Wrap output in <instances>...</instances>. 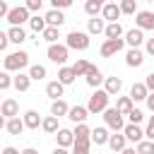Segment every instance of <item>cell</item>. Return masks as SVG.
<instances>
[{"mask_svg": "<svg viewBox=\"0 0 154 154\" xmlns=\"http://www.w3.org/2000/svg\"><path fill=\"white\" fill-rule=\"evenodd\" d=\"M87 29H89V34H103V31H106V24H103V19L91 17L89 24H87Z\"/></svg>", "mask_w": 154, "mask_h": 154, "instance_id": "cell-35", "label": "cell"}, {"mask_svg": "<svg viewBox=\"0 0 154 154\" xmlns=\"http://www.w3.org/2000/svg\"><path fill=\"white\" fill-rule=\"evenodd\" d=\"M128 118H130V123H137V125H140V123H142V118H144V113H142L140 108H132V111L128 113Z\"/></svg>", "mask_w": 154, "mask_h": 154, "instance_id": "cell-42", "label": "cell"}, {"mask_svg": "<svg viewBox=\"0 0 154 154\" xmlns=\"http://www.w3.org/2000/svg\"><path fill=\"white\" fill-rule=\"evenodd\" d=\"M29 75H31V79L38 82V79L46 77V67H43V65H31V67H29Z\"/></svg>", "mask_w": 154, "mask_h": 154, "instance_id": "cell-39", "label": "cell"}, {"mask_svg": "<svg viewBox=\"0 0 154 154\" xmlns=\"http://www.w3.org/2000/svg\"><path fill=\"white\" fill-rule=\"evenodd\" d=\"M147 38H144V29H130V31H125V43L130 46V48H140L142 43H144Z\"/></svg>", "mask_w": 154, "mask_h": 154, "instance_id": "cell-8", "label": "cell"}, {"mask_svg": "<svg viewBox=\"0 0 154 154\" xmlns=\"http://www.w3.org/2000/svg\"><path fill=\"white\" fill-rule=\"evenodd\" d=\"M24 5H26L31 12H38V10H41V5H43V0H24Z\"/></svg>", "mask_w": 154, "mask_h": 154, "instance_id": "cell-43", "label": "cell"}, {"mask_svg": "<svg viewBox=\"0 0 154 154\" xmlns=\"http://www.w3.org/2000/svg\"><path fill=\"white\" fill-rule=\"evenodd\" d=\"M89 147H91V137H87V140H75L72 154H89Z\"/></svg>", "mask_w": 154, "mask_h": 154, "instance_id": "cell-34", "label": "cell"}, {"mask_svg": "<svg viewBox=\"0 0 154 154\" xmlns=\"http://www.w3.org/2000/svg\"><path fill=\"white\" fill-rule=\"evenodd\" d=\"M46 22H48V26H63L65 24V14H63V10H48L46 12Z\"/></svg>", "mask_w": 154, "mask_h": 154, "instance_id": "cell-17", "label": "cell"}, {"mask_svg": "<svg viewBox=\"0 0 154 154\" xmlns=\"http://www.w3.org/2000/svg\"><path fill=\"white\" fill-rule=\"evenodd\" d=\"M103 5H106V0H87L84 2V12L89 17H96L99 12H103Z\"/></svg>", "mask_w": 154, "mask_h": 154, "instance_id": "cell-22", "label": "cell"}, {"mask_svg": "<svg viewBox=\"0 0 154 154\" xmlns=\"http://www.w3.org/2000/svg\"><path fill=\"white\" fill-rule=\"evenodd\" d=\"M55 140H58V147H72V144H75V130L60 128V130L55 132Z\"/></svg>", "mask_w": 154, "mask_h": 154, "instance_id": "cell-13", "label": "cell"}, {"mask_svg": "<svg viewBox=\"0 0 154 154\" xmlns=\"http://www.w3.org/2000/svg\"><path fill=\"white\" fill-rule=\"evenodd\" d=\"M46 53H48V60H53V63H58V65H65L70 48H67V46H63V43H51Z\"/></svg>", "mask_w": 154, "mask_h": 154, "instance_id": "cell-6", "label": "cell"}, {"mask_svg": "<svg viewBox=\"0 0 154 154\" xmlns=\"http://www.w3.org/2000/svg\"><path fill=\"white\" fill-rule=\"evenodd\" d=\"M24 123L29 130H38V125H43V118L36 113V111H26L24 113Z\"/></svg>", "mask_w": 154, "mask_h": 154, "instance_id": "cell-21", "label": "cell"}, {"mask_svg": "<svg viewBox=\"0 0 154 154\" xmlns=\"http://www.w3.org/2000/svg\"><path fill=\"white\" fill-rule=\"evenodd\" d=\"M111 2H118V0H111Z\"/></svg>", "mask_w": 154, "mask_h": 154, "instance_id": "cell-56", "label": "cell"}, {"mask_svg": "<svg viewBox=\"0 0 154 154\" xmlns=\"http://www.w3.org/2000/svg\"><path fill=\"white\" fill-rule=\"evenodd\" d=\"M0 113H2L5 118H17V113H19V103H17L14 99H5L2 106H0Z\"/></svg>", "mask_w": 154, "mask_h": 154, "instance_id": "cell-15", "label": "cell"}, {"mask_svg": "<svg viewBox=\"0 0 154 154\" xmlns=\"http://www.w3.org/2000/svg\"><path fill=\"white\" fill-rule=\"evenodd\" d=\"M103 120H106V128H111V130H116V132L125 128L123 113H120L118 108H106V111H103Z\"/></svg>", "mask_w": 154, "mask_h": 154, "instance_id": "cell-5", "label": "cell"}, {"mask_svg": "<svg viewBox=\"0 0 154 154\" xmlns=\"http://www.w3.org/2000/svg\"><path fill=\"white\" fill-rule=\"evenodd\" d=\"M111 135H108V128H94L91 130V142L99 147V144H108Z\"/></svg>", "mask_w": 154, "mask_h": 154, "instance_id": "cell-20", "label": "cell"}, {"mask_svg": "<svg viewBox=\"0 0 154 154\" xmlns=\"http://www.w3.org/2000/svg\"><path fill=\"white\" fill-rule=\"evenodd\" d=\"M147 2H154V0H147Z\"/></svg>", "mask_w": 154, "mask_h": 154, "instance_id": "cell-55", "label": "cell"}, {"mask_svg": "<svg viewBox=\"0 0 154 154\" xmlns=\"http://www.w3.org/2000/svg\"><path fill=\"white\" fill-rule=\"evenodd\" d=\"M22 154H38L34 147H26V149H22Z\"/></svg>", "mask_w": 154, "mask_h": 154, "instance_id": "cell-54", "label": "cell"}, {"mask_svg": "<svg viewBox=\"0 0 154 154\" xmlns=\"http://www.w3.org/2000/svg\"><path fill=\"white\" fill-rule=\"evenodd\" d=\"M87 116H89V108H87V106H72L70 113H67V118H70L72 123H84Z\"/></svg>", "mask_w": 154, "mask_h": 154, "instance_id": "cell-18", "label": "cell"}, {"mask_svg": "<svg viewBox=\"0 0 154 154\" xmlns=\"http://www.w3.org/2000/svg\"><path fill=\"white\" fill-rule=\"evenodd\" d=\"M51 113L58 116V118H60V116H67V113H70V106H67L63 99H55V101L51 103Z\"/></svg>", "mask_w": 154, "mask_h": 154, "instance_id": "cell-28", "label": "cell"}, {"mask_svg": "<svg viewBox=\"0 0 154 154\" xmlns=\"http://www.w3.org/2000/svg\"><path fill=\"white\" fill-rule=\"evenodd\" d=\"M132 103H135V101H132V96H118V101H116V108H118L123 116H128V113L135 108Z\"/></svg>", "mask_w": 154, "mask_h": 154, "instance_id": "cell-26", "label": "cell"}, {"mask_svg": "<svg viewBox=\"0 0 154 154\" xmlns=\"http://www.w3.org/2000/svg\"><path fill=\"white\" fill-rule=\"evenodd\" d=\"M2 65H5V70L7 72H12V70H22V67H26L29 65V53L26 51H14V53H7L5 58H2Z\"/></svg>", "mask_w": 154, "mask_h": 154, "instance_id": "cell-1", "label": "cell"}, {"mask_svg": "<svg viewBox=\"0 0 154 154\" xmlns=\"http://www.w3.org/2000/svg\"><path fill=\"white\" fill-rule=\"evenodd\" d=\"M123 46H125V38H106V41L101 43L99 53H101L103 58H111V55H116L118 51H123Z\"/></svg>", "mask_w": 154, "mask_h": 154, "instance_id": "cell-7", "label": "cell"}, {"mask_svg": "<svg viewBox=\"0 0 154 154\" xmlns=\"http://www.w3.org/2000/svg\"><path fill=\"white\" fill-rule=\"evenodd\" d=\"M130 96H132V101H147V96H149V87H147L144 82H135L132 89H130Z\"/></svg>", "mask_w": 154, "mask_h": 154, "instance_id": "cell-14", "label": "cell"}, {"mask_svg": "<svg viewBox=\"0 0 154 154\" xmlns=\"http://www.w3.org/2000/svg\"><path fill=\"white\" fill-rule=\"evenodd\" d=\"M120 154H137V147H125Z\"/></svg>", "mask_w": 154, "mask_h": 154, "instance_id": "cell-52", "label": "cell"}, {"mask_svg": "<svg viewBox=\"0 0 154 154\" xmlns=\"http://www.w3.org/2000/svg\"><path fill=\"white\" fill-rule=\"evenodd\" d=\"M144 135H147V140H154V116L149 118V123H147V130H144Z\"/></svg>", "mask_w": 154, "mask_h": 154, "instance_id": "cell-45", "label": "cell"}, {"mask_svg": "<svg viewBox=\"0 0 154 154\" xmlns=\"http://www.w3.org/2000/svg\"><path fill=\"white\" fill-rule=\"evenodd\" d=\"M12 84H14V79H12V77H10V72L5 70V72L0 75V89H2V91H7Z\"/></svg>", "mask_w": 154, "mask_h": 154, "instance_id": "cell-41", "label": "cell"}, {"mask_svg": "<svg viewBox=\"0 0 154 154\" xmlns=\"http://www.w3.org/2000/svg\"><path fill=\"white\" fill-rule=\"evenodd\" d=\"M147 108L154 113V91H149V96H147Z\"/></svg>", "mask_w": 154, "mask_h": 154, "instance_id": "cell-50", "label": "cell"}, {"mask_svg": "<svg viewBox=\"0 0 154 154\" xmlns=\"http://www.w3.org/2000/svg\"><path fill=\"white\" fill-rule=\"evenodd\" d=\"M144 51H147L149 55H154V38H147V43H144Z\"/></svg>", "mask_w": 154, "mask_h": 154, "instance_id": "cell-48", "label": "cell"}, {"mask_svg": "<svg viewBox=\"0 0 154 154\" xmlns=\"http://www.w3.org/2000/svg\"><path fill=\"white\" fill-rule=\"evenodd\" d=\"M41 128H43V132L55 135V132L60 130V128H58V116H53V113H51L48 118H43V125H41Z\"/></svg>", "mask_w": 154, "mask_h": 154, "instance_id": "cell-29", "label": "cell"}, {"mask_svg": "<svg viewBox=\"0 0 154 154\" xmlns=\"http://www.w3.org/2000/svg\"><path fill=\"white\" fill-rule=\"evenodd\" d=\"M101 14H103V19H108V22H118V19H120V14H123V10H120V5H118V2H106Z\"/></svg>", "mask_w": 154, "mask_h": 154, "instance_id": "cell-11", "label": "cell"}, {"mask_svg": "<svg viewBox=\"0 0 154 154\" xmlns=\"http://www.w3.org/2000/svg\"><path fill=\"white\" fill-rule=\"evenodd\" d=\"M137 154H154V140H142V142H137Z\"/></svg>", "mask_w": 154, "mask_h": 154, "instance_id": "cell-38", "label": "cell"}, {"mask_svg": "<svg viewBox=\"0 0 154 154\" xmlns=\"http://www.w3.org/2000/svg\"><path fill=\"white\" fill-rule=\"evenodd\" d=\"M10 14V7H7V0H0V17H7Z\"/></svg>", "mask_w": 154, "mask_h": 154, "instance_id": "cell-47", "label": "cell"}, {"mask_svg": "<svg viewBox=\"0 0 154 154\" xmlns=\"http://www.w3.org/2000/svg\"><path fill=\"white\" fill-rule=\"evenodd\" d=\"M7 34H10V41H12V43H22V41H26V31H24L22 26H10Z\"/></svg>", "mask_w": 154, "mask_h": 154, "instance_id": "cell-32", "label": "cell"}, {"mask_svg": "<svg viewBox=\"0 0 154 154\" xmlns=\"http://www.w3.org/2000/svg\"><path fill=\"white\" fill-rule=\"evenodd\" d=\"M51 5H53L55 10H65V7L72 5V0H51Z\"/></svg>", "mask_w": 154, "mask_h": 154, "instance_id": "cell-44", "label": "cell"}, {"mask_svg": "<svg viewBox=\"0 0 154 154\" xmlns=\"http://www.w3.org/2000/svg\"><path fill=\"white\" fill-rule=\"evenodd\" d=\"M2 154H22V152H19V149H14V147H5V149H2Z\"/></svg>", "mask_w": 154, "mask_h": 154, "instance_id": "cell-51", "label": "cell"}, {"mask_svg": "<svg viewBox=\"0 0 154 154\" xmlns=\"http://www.w3.org/2000/svg\"><path fill=\"white\" fill-rule=\"evenodd\" d=\"M65 46L75 48V51H87L89 48V34H84V31H70L65 36Z\"/></svg>", "mask_w": 154, "mask_h": 154, "instance_id": "cell-3", "label": "cell"}, {"mask_svg": "<svg viewBox=\"0 0 154 154\" xmlns=\"http://www.w3.org/2000/svg\"><path fill=\"white\" fill-rule=\"evenodd\" d=\"M24 128H26L24 118H22V120H19V118H7V120H5V130H7L10 135H22Z\"/></svg>", "mask_w": 154, "mask_h": 154, "instance_id": "cell-16", "label": "cell"}, {"mask_svg": "<svg viewBox=\"0 0 154 154\" xmlns=\"http://www.w3.org/2000/svg\"><path fill=\"white\" fill-rule=\"evenodd\" d=\"M125 142H128L125 132H123V130H118L116 135H111V140H108V147H111L113 152H123V149H125Z\"/></svg>", "mask_w": 154, "mask_h": 154, "instance_id": "cell-19", "label": "cell"}, {"mask_svg": "<svg viewBox=\"0 0 154 154\" xmlns=\"http://www.w3.org/2000/svg\"><path fill=\"white\" fill-rule=\"evenodd\" d=\"M75 77H77L75 67H60V70H58V79H60L63 84H72Z\"/></svg>", "mask_w": 154, "mask_h": 154, "instance_id": "cell-27", "label": "cell"}, {"mask_svg": "<svg viewBox=\"0 0 154 154\" xmlns=\"http://www.w3.org/2000/svg\"><path fill=\"white\" fill-rule=\"evenodd\" d=\"M103 89H106V91H108V94L113 96V94H118V91L123 89V79H120V77H108V79H106V87H103Z\"/></svg>", "mask_w": 154, "mask_h": 154, "instance_id": "cell-33", "label": "cell"}, {"mask_svg": "<svg viewBox=\"0 0 154 154\" xmlns=\"http://www.w3.org/2000/svg\"><path fill=\"white\" fill-rule=\"evenodd\" d=\"M144 63V53L140 51V48H130L128 53H125V65L128 67H140Z\"/></svg>", "mask_w": 154, "mask_h": 154, "instance_id": "cell-12", "label": "cell"}, {"mask_svg": "<svg viewBox=\"0 0 154 154\" xmlns=\"http://www.w3.org/2000/svg\"><path fill=\"white\" fill-rule=\"evenodd\" d=\"M144 84L149 87V91H154V72H152V75H147V79H144Z\"/></svg>", "mask_w": 154, "mask_h": 154, "instance_id": "cell-49", "label": "cell"}, {"mask_svg": "<svg viewBox=\"0 0 154 154\" xmlns=\"http://www.w3.org/2000/svg\"><path fill=\"white\" fill-rule=\"evenodd\" d=\"M120 10H123V14H135L137 0H120Z\"/></svg>", "mask_w": 154, "mask_h": 154, "instance_id": "cell-40", "label": "cell"}, {"mask_svg": "<svg viewBox=\"0 0 154 154\" xmlns=\"http://www.w3.org/2000/svg\"><path fill=\"white\" fill-rule=\"evenodd\" d=\"M75 72H77V77H87V72H89V67H91V63L89 60H77L75 65Z\"/></svg>", "mask_w": 154, "mask_h": 154, "instance_id": "cell-37", "label": "cell"}, {"mask_svg": "<svg viewBox=\"0 0 154 154\" xmlns=\"http://www.w3.org/2000/svg\"><path fill=\"white\" fill-rule=\"evenodd\" d=\"M103 34H106V38H120V36H123V26H120L118 22H108Z\"/></svg>", "mask_w": 154, "mask_h": 154, "instance_id": "cell-31", "label": "cell"}, {"mask_svg": "<svg viewBox=\"0 0 154 154\" xmlns=\"http://www.w3.org/2000/svg\"><path fill=\"white\" fill-rule=\"evenodd\" d=\"M135 24H137L140 29H149V31H154V12H149V10H140V12L135 14Z\"/></svg>", "mask_w": 154, "mask_h": 154, "instance_id": "cell-9", "label": "cell"}, {"mask_svg": "<svg viewBox=\"0 0 154 154\" xmlns=\"http://www.w3.org/2000/svg\"><path fill=\"white\" fill-rule=\"evenodd\" d=\"M7 43H10V34L5 31V34H0V51H5V48H7Z\"/></svg>", "mask_w": 154, "mask_h": 154, "instance_id": "cell-46", "label": "cell"}, {"mask_svg": "<svg viewBox=\"0 0 154 154\" xmlns=\"http://www.w3.org/2000/svg\"><path fill=\"white\" fill-rule=\"evenodd\" d=\"M60 26H46V31L41 34L43 36V41H48V43H55L58 38H60V31H58Z\"/></svg>", "mask_w": 154, "mask_h": 154, "instance_id": "cell-36", "label": "cell"}, {"mask_svg": "<svg viewBox=\"0 0 154 154\" xmlns=\"http://www.w3.org/2000/svg\"><path fill=\"white\" fill-rule=\"evenodd\" d=\"M53 154H67V147H55Z\"/></svg>", "mask_w": 154, "mask_h": 154, "instance_id": "cell-53", "label": "cell"}, {"mask_svg": "<svg viewBox=\"0 0 154 154\" xmlns=\"http://www.w3.org/2000/svg\"><path fill=\"white\" fill-rule=\"evenodd\" d=\"M123 132H125V137L130 140V142H142L147 135H144V130L137 125V123H128L125 128H123Z\"/></svg>", "mask_w": 154, "mask_h": 154, "instance_id": "cell-10", "label": "cell"}, {"mask_svg": "<svg viewBox=\"0 0 154 154\" xmlns=\"http://www.w3.org/2000/svg\"><path fill=\"white\" fill-rule=\"evenodd\" d=\"M29 12H31V10H29L26 5H19V7H12V10H10V14H7L5 19H7L12 26H22L24 22H29V19H31V17H29Z\"/></svg>", "mask_w": 154, "mask_h": 154, "instance_id": "cell-4", "label": "cell"}, {"mask_svg": "<svg viewBox=\"0 0 154 154\" xmlns=\"http://www.w3.org/2000/svg\"><path fill=\"white\" fill-rule=\"evenodd\" d=\"M29 87H31V75L19 72V75L14 77V89H17V91H29Z\"/></svg>", "mask_w": 154, "mask_h": 154, "instance_id": "cell-25", "label": "cell"}, {"mask_svg": "<svg viewBox=\"0 0 154 154\" xmlns=\"http://www.w3.org/2000/svg\"><path fill=\"white\" fill-rule=\"evenodd\" d=\"M101 82H103L101 70H99L96 65H91V67H89V72H87V84H89V87H99Z\"/></svg>", "mask_w": 154, "mask_h": 154, "instance_id": "cell-24", "label": "cell"}, {"mask_svg": "<svg viewBox=\"0 0 154 154\" xmlns=\"http://www.w3.org/2000/svg\"><path fill=\"white\" fill-rule=\"evenodd\" d=\"M63 89H65V84H63L60 79H58V82H48V84H46V94H48L53 101L63 96Z\"/></svg>", "mask_w": 154, "mask_h": 154, "instance_id": "cell-23", "label": "cell"}, {"mask_svg": "<svg viewBox=\"0 0 154 154\" xmlns=\"http://www.w3.org/2000/svg\"><path fill=\"white\" fill-rule=\"evenodd\" d=\"M108 99H111V94L106 91V89H96L91 96H89V103H87V108H89V113H103L106 108H108Z\"/></svg>", "mask_w": 154, "mask_h": 154, "instance_id": "cell-2", "label": "cell"}, {"mask_svg": "<svg viewBox=\"0 0 154 154\" xmlns=\"http://www.w3.org/2000/svg\"><path fill=\"white\" fill-rule=\"evenodd\" d=\"M29 26H31L36 34H43V31H46V26H48V22H46V17H38V14H34V17L29 19Z\"/></svg>", "mask_w": 154, "mask_h": 154, "instance_id": "cell-30", "label": "cell"}]
</instances>
